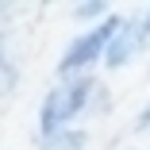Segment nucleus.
<instances>
[{
  "label": "nucleus",
  "mask_w": 150,
  "mask_h": 150,
  "mask_svg": "<svg viewBox=\"0 0 150 150\" xmlns=\"http://www.w3.org/2000/svg\"><path fill=\"white\" fill-rule=\"evenodd\" d=\"M93 93H100L93 77H69L62 85H54L46 93V100H42V108H39V135L50 139L58 131H69L73 115H81L88 108Z\"/></svg>",
  "instance_id": "obj_1"
},
{
  "label": "nucleus",
  "mask_w": 150,
  "mask_h": 150,
  "mask_svg": "<svg viewBox=\"0 0 150 150\" xmlns=\"http://www.w3.org/2000/svg\"><path fill=\"white\" fill-rule=\"evenodd\" d=\"M119 27H123V19H119V16H108V19H104L100 27H93L88 35L73 39V42L66 46V54H62V62H58V73H62V81L81 77V69H88L100 54H108V46H112V39H115Z\"/></svg>",
  "instance_id": "obj_2"
},
{
  "label": "nucleus",
  "mask_w": 150,
  "mask_h": 150,
  "mask_svg": "<svg viewBox=\"0 0 150 150\" xmlns=\"http://www.w3.org/2000/svg\"><path fill=\"white\" fill-rule=\"evenodd\" d=\"M142 35H146V23L123 19V27L115 31V39H112V46H108V54H104V62H108L112 69H119V66L127 62V58H135V54H139V46H142Z\"/></svg>",
  "instance_id": "obj_3"
},
{
  "label": "nucleus",
  "mask_w": 150,
  "mask_h": 150,
  "mask_svg": "<svg viewBox=\"0 0 150 150\" xmlns=\"http://www.w3.org/2000/svg\"><path fill=\"white\" fill-rule=\"evenodd\" d=\"M85 146H88L85 131H58V135L42 139V150H85Z\"/></svg>",
  "instance_id": "obj_4"
},
{
  "label": "nucleus",
  "mask_w": 150,
  "mask_h": 150,
  "mask_svg": "<svg viewBox=\"0 0 150 150\" xmlns=\"http://www.w3.org/2000/svg\"><path fill=\"white\" fill-rule=\"evenodd\" d=\"M100 12H108L104 0H88V4H77V8H73L77 19H93V16H100Z\"/></svg>",
  "instance_id": "obj_5"
},
{
  "label": "nucleus",
  "mask_w": 150,
  "mask_h": 150,
  "mask_svg": "<svg viewBox=\"0 0 150 150\" xmlns=\"http://www.w3.org/2000/svg\"><path fill=\"white\" fill-rule=\"evenodd\" d=\"M135 127H139V131H142V127H150V104H146V108L139 112V119H135Z\"/></svg>",
  "instance_id": "obj_6"
},
{
  "label": "nucleus",
  "mask_w": 150,
  "mask_h": 150,
  "mask_svg": "<svg viewBox=\"0 0 150 150\" xmlns=\"http://www.w3.org/2000/svg\"><path fill=\"white\" fill-rule=\"evenodd\" d=\"M142 23H146V31H150V12H146V19H142Z\"/></svg>",
  "instance_id": "obj_7"
}]
</instances>
